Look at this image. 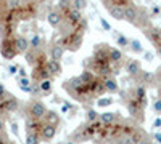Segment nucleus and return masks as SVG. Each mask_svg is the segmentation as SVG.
<instances>
[{"instance_id":"obj_10","label":"nucleus","mask_w":161,"mask_h":144,"mask_svg":"<svg viewBox=\"0 0 161 144\" xmlns=\"http://www.w3.org/2000/svg\"><path fill=\"white\" fill-rule=\"evenodd\" d=\"M15 47H16V50H18V53H26V51L31 50V43H29V40H28L24 35L15 37Z\"/></svg>"},{"instance_id":"obj_29","label":"nucleus","mask_w":161,"mask_h":144,"mask_svg":"<svg viewBox=\"0 0 161 144\" xmlns=\"http://www.w3.org/2000/svg\"><path fill=\"white\" fill-rule=\"evenodd\" d=\"M73 7L82 11L87 8V0H73Z\"/></svg>"},{"instance_id":"obj_28","label":"nucleus","mask_w":161,"mask_h":144,"mask_svg":"<svg viewBox=\"0 0 161 144\" xmlns=\"http://www.w3.org/2000/svg\"><path fill=\"white\" fill-rule=\"evenodd\" d=\"M111 104H113V98H100L97 101L98 107H106V106H111Z\"/></svg>"},{"instance_id":"obj_18","label":"nucleus","mask_w":161,"mask_h":144,"mask_svg":"<svg viewBox=\"0 0 161 144\" xmlns=\"http://www.w3.org/2000/svg\"><path fill=\"white\" fill-rule=\"evenodd\" d=\"M116 114L114 112H103V114H100V120L105 123V125H113L114 122H116Z\"/></svg>"},{"instance_id":"obj_6","label":"nucleus","mask_w":161,"mask_h":144,"mask_svg":"<svg viewBox=\"0 0 161 144\" xmlns=\"http://www.w3.org/2000/svg\"><path fill=\"white\" fill-rule=\"evenodd\" d=\"M64 16H66V21L71 22V26H74V27H76V26L82 21V11L77 10V8H74V7H71Z\"/></svg>"},{"instance_id":"obj_38","label":"nucleus","mask_w":161,"mask_h":144,"mask_svg":"<svg viewBox=\"0 0 161 144\" xmlns=\"http://www.w3.org/2000/svg\"><path fill=\"white\" fill-rule=\"evenodd\" d=\"M153 127H155V128H159V127H161V119H159V117H158V119H155Z\"/></svg>"},{"instance_id":"obj_35","label":"nucleus","mask_w":161,"mask_h":144,"mask_svg":"<svg viewBox=\"0 0 161 144\" xmlns=\"http://www.w3.org/2000/svg\"><path fill=\"white\" fill-rule=\"evenodd\" d=\"M114 144H126V139H124V136H119V138L114 141Z\"/></svg>"},{"instance_id":"obj_34","label":"nucleus","mask_w":161,"mask_h":144,"mask_svg":"<svg viewBox=\"0 0 161 144\" xmlns=\"http://www.w3.org/2000/svg\"><path fill=\"white\" fill-rule=\"evenodd\" d=\"M153 109H155V112H161V99H158V101L155 102Z\"/></svg>"},{"instance_id":"obj_21","label":"nucleus","mask_w":161,"mask_h":144,"mask_svg":"<svg viewBox=\"0 0 161 144\" xmlns=\"http://www.w3.org/2000/svg\"><path fill=\"white\" fill-rule=\"evenodd\" d=\"M45 122L47 123H53V125H58L60 123V117L57 112H53V111H48L45 114Z\"/></svg>"},{"instance_id":"obj_2","label":"nucleus","mask_w":161,"mask_h":144,"mask_svg":"<svg viewBox=\"0 0 161 144\" xmlns=\"http://www.w3.org/2000/svg\"><path fill=\"white\" fill-rule=\"evenodd\" d=\"M0 55H2L3 59H8V61H11L18 55V50L15 47V38H11V37L2 38V42H0Z\"/></svg>"},{"instance_id":"obj_42","label":"nucleus","mask_w":161,"mask_h":144,"mask_svg":"<svg viewBox=\"0 0 161 144\" xmlns=\"http://www.w3.org/2000/svg\"><path fill=\"white\" fill-rule=\"evenodd\" d=\"M11 128H13V132H15V133L18 135V127H16V123H13V125H11Z\"/></svg>"},{"instance_id":"obj_44","label":"nucleus","mask_w":161,"mask_h":144,"mask_svg":"<svg viewBox=\"0 0 161 144\" xmlns=\"http://www.w3.org/2000/svg\"><path fill=\"white\" fill-rule=\"evenodd\" d=\"M156 51H158V56L161 58V45H159V47H156Z\"/></svg>"},{"instance_id":"obj_13","label":"nucleus","mask_w":161,"mask_h":144,"mask_svg":"<svg viewBox=\"0 0 161 144\" xmlns=\"http://www.w3.org/2000/svg\"><path fill=\"white\" fill-rule=\"evenodd\" d=\"M45 66H47L48 72L52 74V77H53V75H60V74H61V71H63L60 61H57V59H48V61L45 62Z\"/></svg>"},{"instance_id":"obj_40","label":"nucleus","mask_w":161,"mask_h":144,"mask_svg":"<svg viewBox=\"0 0 161 144\" xmlns=\"http://www.w3.org/2000/svg\"><path fill=\"white\" fill-rule=\"evenodd\" d=\"M61 111H63V112H68V111H69V104H68V102H64V104H63V109H61Z\"/></svg>"},{"instance_id":"obj_32","label":"nucleus","mask_w":161,"mask_h":144,"mask_svg":"<svg viewBox=\"0 0 161 144\" xmlns=\"http://www.w3.org/2000/svg\"><path fill=\"white\" fill-rule=\"evenodd\" d=\"M100 24H102V27H103L105 31H108V32L111 31V26H110V22L106 21L105 18H100Z\"/></svg>"},{"instance_id":"obj_15","label":"nucleus","mask_w":161,"mask_h":144,"mask_svg":"<svg viewBox=\"0 0 161 144\" xmlns=\"http://www.w3.org/2000/svg\"><path fill=\"white\" fill-rule=\"evenodd\" d=\"M108 55H110V61L113 64H118L121 59L124 58L123 51H121L119 48H114V47H108Z\"/></svg>"},{"instance_id":"obj_41","label":"nucleus","mask_w":161,"mask_h":144,"mask_svg":"<svg viewBox=\"0 0 161 144\" xmlns=\"http://www.w3.org/2000/svg\"><path fill=\"white\" fill-rule=\"evenodd\" d=\"M153 136H155V139H156V141H158V142H159V144H161V133H159V132H158V133H155V135H153Z\"/></svg>"},{"instance_id":"obj_45","label":"nucleus","mask_w":161,"mask_h":144,"mask_svg":"<svg viewBox=\"0 0 161 144\" xmlns=\"http://www.w3.org/2000/svg\"><path fill=\"white\" fill-rule=\"evenodd\" d=\"M3 142H5V139L2 138V133H0V144H3Z\"/></svg>"},{"instance_id":"obj_8","label":"nucleus","mask_w":161,"mask_h":144,"mask_svg":"<svg viewBox=\"0 0 161 144\" xmlns=\"http://www.w3.org/2000/svg\"><path fill=\"white\" fill-rule=\"evenodd\" d=\"M126 71L130 77H139L140 72H142V64L139 59H129L127 61V66H126Z\"/></svg>"},{"instance_id":"obj_43","label":"nucleus","mask_w":161,"mask_h":144,"mask_svg":"<svg viewBox=\"0 0 161 144\" xmlns=\"http://www.w3.org/2000/svg\"><path fill=\"white\" fill-rule=\"evenodd\" d=\"M19 77H26V71H23L21 67H19Z\"/></svg>"},{"instance_id":"obj_37","label":"nucleus","mask_w":161,"mask_h":144,"mask_svg":"<svg viewBox=\"0 0 161 144\" xmlns=\"http://www.w3.org/2000/svg\"><path fill=\"white\" fill-rule=\"evenodd\" d=\"M3 130H5V120L0 117V133H3Z\"/></svg>"},{"instance_id":"obj_5","label":"nucleus","mask_w":161,"mask_h":144,"mask_svg":"<svg viewBox=\"0 0 161 144\" xmlns=\"http://www.w3.org/2000/svg\"><path fill=\"white\" fill-rule=\"evenodd\" d=\"M66 19L63 18V13L61 11H50L47 15V22L52 26V27H61V24L64 22Z\"/></svg>"},{"instance_id":"obj_7","label":"nucleus","mask_w":161,"mask_h":144,"mask_svg":"<svg viewBox=\"0 0 161 144\" xmlns=\"http://www.w3.org/2000/svg\"><path fill=\"white\" fill-rule=\"evenodd\" d=\"M57 135V125H53V123H44L42 127V132H40V138H42L44 141H52L53 138H55Z\"/></svg>"},{"instance_id":"obj_23","label":"nucleus","mask_w":161,"mask_h":144,"mask_svg":"<svg viewBox=\"0 0 161 144\" xmlns=\"http://www.w3.org/2000/svg\"><path fill=\"white\" fill-rule=\"evenodd\" d=\"M40 133H28L26 135V144H39L40 142Z\"/></svg>"},{"instance_id":"obj_11","label":"nucleus","mask_w":161,"mask_h":144,"mask_svg":"<svg viewBox=\"0 0 161 144\" xmlns=\"http://www.w3.org/2000/svg\"><path fill=\"white\" fill-rule=\"evenodd\" d=\"M108 13H110V16L116 21H124L126 18V13H124V7H121V5H113L108 8Z\"/></svg>"},{"instance_id":"obj_16","label":"nucleus","mask_w":161,"mask_h":144,"mask_svg":"<svg viewBox=\"0 0 161 144\" xmlns=\"http://www.w3.org/2000/svg\"><path fill=\"white\" fill-rule=\"evenodd\" d=\"M103 83H105V88L106 91H110V93H114V91H118V82L114 77H105L103 78Z\"/></svg>"},{"instance_id":"obj_14","label":"nucleus","mask_w":161,"mask_h":144,"mask_svg":"<svg viewBox=\"0 0 161 144\" xmlns=\"http://www.w3.org/2000/svg\"><path fill=\"white\" fill-rule=\"evenodd\" d=\"M64 47L60 43V42H57L55 45L52 47V50H50V56H52V59H57V61H61V58H63V55H64Z\"/></svg>"},{"instance_id":"obj_12","label":"nucleus","mask_w":161,"mask_h":144,"mask_svg":"<svg viewBox=\"0 0 161 144\" xmlns=\"http://www.w3.org/2000/svg\"><path fill=\"white\" fill-rule=\"evenodd\" d=\"M139 82H140L142 85H145V87H150V85H153V83L156 82V74L142 71L140 75H139Z\"/></svg>"},{"instance_id":"obj_3","label":"nucleus","mask_w":161,"mask_h":144,"mask_svg":"<svg viewBox=\"0 0 161 144\" xmlns=\"http://www.w3.org/2000/svg\"><path fill=\"white\" fill-rule=\"evenodd\" d=\"M19 109V101L15 98V96H7L5 99H2L0 101V112H7V114H10V112H15V111H18Z\"/></svg>"},{"instance_id":"obj_24","label":"nucleus","mask_w":161,"mask_h":144,"mask_svg":"<svg viewBox=\"0 0 161 144\" xmlns=\"http://www.w3.org/2000/svg\"><path fill=\"white\" fill-rule=\"evenodd\" d=\"M29 43H31V50H39L40 47H42V37L36 34L31 40H29Z\"/></svg>"},{"instance_id":"obj_39","label":"nucleus","mask_w":161,"mask_h":144,"mask_svg":"<svg viewBox=\"0 0 161 144\" xmlns=\"http://www.w3.org/2000/svg\"><path fill=\"white\" fill-rule=\"evenodd\" d=\"M145 59H147V61H152V59H153V53L147 51V53H145Z\"/></svg>"},{"instance_id":"obj_19","label":"nucleus","mask_w":161,"mask_h":144,"mask_svg":"<svg viewBox=\"0 0 161 144\" xmlns=\"http://www.w3.org/2000/svg\"><path fill=\"white\" fill-rule=\"evenodd\" d=\"M80 77H82V80H84L86 83H92L93 80H97V75L93 74L92 69H84L82 74H80Z\"/></svg>"},{"instance_id":"obj_30","label":"nucleus","mask_w":161,"mask_h":144,"mask_svg":"<svg viewBox=\"0 0 161 144\" xmlns=\"http://www.w3.org/2000/svg\"><path fill=\"white\" fill-rule=\"evenodd\" d=\"M11 93H10V91H7L5 90V87L2 85V83H0V101H2V99H5L7 96H10Z\"/></svg>"},{"instance_id":"obj_27","label":"nucleus","mask_w":161,"mask_h":144,"mask_svg":"<svg viewBox=\"0 0 161 144\" xmlns=\"http://www.w3.org/2000/svg\"><path fill=\"white\" fill-rule=\"evenodd\" d=\"M116 43H118L121 48H127V47H129V43H130V40H129L127 37H124V35H118Z\"/></svg>"},{"instance_id":"obj_26","label":"nucleus","mask_w":161,"mask_h":144,"mask_svg":"<svg viewBox=\"0 0 161 144\" xmlns=\"http://www.w3.org/2000/svg\"><path fill=\"white\" fill-rule=\"evenodd\" d=\"M86 119H87V122H95L97 119H100V115L95 109H89L87 114H86Z\"/></svg>"},{"instance_id":"obj_9","label":"nucleus","mask_w":161,"mask_h":144,"mask_svg":"<svg viewBox=\"0 0 161 144\" xmlns=\"http://www.w3.org/2000/svg\"><path fill=\"white\" fill-rule=\"evenodd\" d=\"M44 123L40 122V119H28L26 120V132L28 133H40L42 132Z\"/></svg>"},{"instance_id":"obj_20","label":"nucleus","mask_w":161,"mask_h":144,"mask_svg":"<svg viewBox=\"0 0 161 144\" xmlns=\"http://www.w3.org/2000/svg\"><path fill=\"white\" fill-rule=\"evenodd\" d=\"M32 82L29 80L28 77H19V82H18V85H19V88L23 90V91H26V93H31V85Z\"/></svg>"},{"instance_id":"obj_4","label":"nucleus","mask_w":161,"mask_h":144,"mask_svg":"<svg viewBox=\"0 0 161 144\" xmlns=\"http://www.w3.org/2000/svg\"><path fill=\"white\" fill-rule=\"evenodd\" d=\"M143 34L148 40L155 45V47H159L161 45V29L159 27H155V26H148V27L143 29Z\"/></svg>"},{"instance_id":"obj_33","label":"nucleus","mask_w":161,"mask_h":144,"mask_svg":"<svg viewBox=\"0 0 161 144\" xmlns=\"http://www.w3.org/2000/svg\"><path fill=\"white\" fill-rule=\"evenodd\" d=\"M7 69H8V74L10 75H15L16 72H19V66H15V64H13V66H8Z\"/></svg>"},{"instance_id":"obj_1","label":"nucleus","mask_w":161,"mask_h":144,"mask_svg":"<svg viewBox=\"0 0 161 144\" xmlns=\"http://www.w3.org/2000/svg\"><path fill=\"white\" fill-rule=\"evenodd\" d=\"M26 112H28V119H44L45 114L48 112L45 102L42 101H29L28 102V107H26Z\"/></svg>"},{"instance_id":"obj_25","label":"nucleus","mask_w":161,"mask_h":144,"mask_svg":"<svg viewBox=\"0 0 161 144\" xmlns=\"http://www.w3.org/2000/svg\"><path fill=\"white\" fill-rule=\"evenodd\" d=\"M40 83V90H42V93H50L52 91V80L50 78H45V80L39 82Z\"/></svg>"},{"instance_id":"obj_31","label":"nucleus","mask_w":161,"mask_h":144,"mask_svg":"<svg viewBox=\"0 0 161 144\" xmlns=\"http://www.w3.org/2000/svg\"><path fill=\"white\" fill-rule=\"evenodd\" d=\"M3 5H8V0H0V21H2V18L5 16V13L8 11V10H5V11H3V8H2Z\"/></svg>"},{"instance_id":"obj_36","label":"nucleus","mask_w":161,"mask_h":144,"mask_svg":"<svg viewBox=\"0 0 161 144\" xmlns=\"http://www.w3.org/2000/svg\"><path fill=\"white\" fill-rule=\"evenodd\" d=\"M139 144H152V139H150L148 136H145V138H143V139H142Z\"/></svg>"},{"instance_id":"obj_22","label":"nucleus","mask_w":161,"mask_h":144,"mask_svg":"<svg viewBox=\"0 0 161 144\" xmlns=\"http://www.w3.org/2000/svg\"><path fill=\"white\" fill-rule=\"evenodd\" d=\"M129 48L134 51V53H143V47H142L140 40H137V38H134V40H130Z\"/></svg>"},{"instance_id":"obj_17","label":"nucleus","mask_w":161,"mask_h":144,"mask_svg":"<svg viewBox=\"0 0 161 144\" xmlns=\"http://www.w3.org/2000/svg\"><path fill=\"white\" fill-rule=\"evenodd\" d=\"M103 2V5H105V8L108 10L110 7H113V5H121V7H127V5H130L132 3V0H102Z\"/></svg>"}]
</instances>
